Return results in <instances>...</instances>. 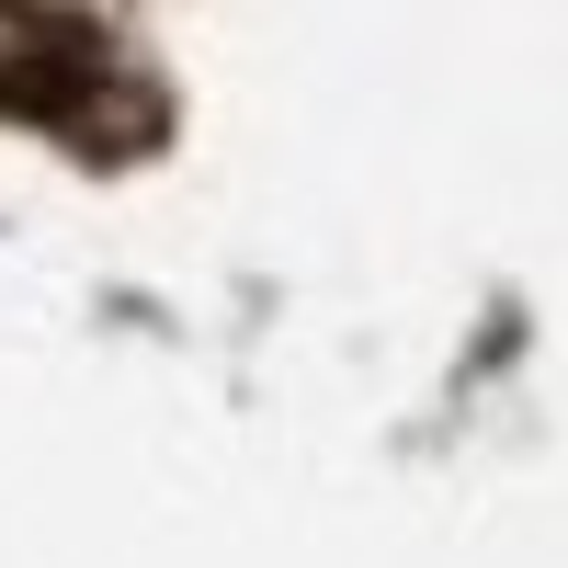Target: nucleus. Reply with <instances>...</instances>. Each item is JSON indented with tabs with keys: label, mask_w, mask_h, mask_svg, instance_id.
Wrapping results in <instances>:
<instances>
[{
	"label": "nucleus",
	"mask_w": 568,
	"mask_h": 568,
	"mask_svg": "<svg viewBox=\"0 0 568 568\" xmlns=\"http://www.w3.org/2000/svg\"><path fill=\"white\" fill-rule=\"evenodd\" d=\"M0 114H34L80 136V149H136L160 125V103L125 80V58L80 12H45V0H0Z\"/></svg>",
	"instance_id": "1"
}]
</instances>
